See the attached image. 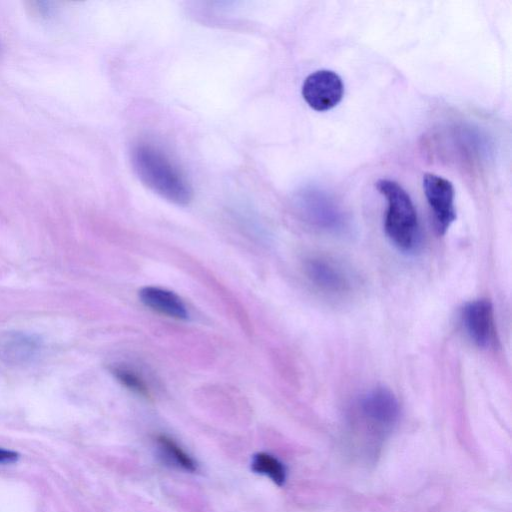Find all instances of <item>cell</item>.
I'll return each instance as SVG.
<instances>
[{"label": "cell", "instance_id": "3", "mask_svg": "<svg viewBox=\"0 0 512 512\" xmlns=\"http://www.w3.org/2000/svg\"><path fill=\"white\" fill-rule=\"evenodd\" d=\"M357 412L367 428L385 434L397 424L400 406L389 389L376 387L359 398Z\"/></svg>", "mask_w": 512, "mask_h": 512}, {"label": "cell", "instance_id": "7", "mask_svg": "<svg viewBox=\"0 0 512 512\" xmlns=\"http://www.w3.org/2000/svg\"><path fill=\"white\" fill-rule=\"evenodd\" d=\"M461 322L470 340L481 348H488L495 338L493 306L486 299L466 303L461 310Z\"/></svg>", "mask_w": 512, "mask_h": 512}, {"label": "cell", "instance_id": "9", "mask_svg": "<svg viewBox=\"0 0 512 512\" xmlns=\"http://www.w3.org/2000/svg\"><path fill=\"white\" fill-rule=\"evenodd\" d=\"M140 301L149 309L174 319H187L188 311L182 299L174 292L156 286L139 290Z\"/></svg>", "mask_w": 512, "mask_h": 512}, {"label": "cell", "instance_id": "13", "mask_svg": "<svg viewBox=\"0 0 512 512\" xmlns=\"http://www.w3.org/2000/svg\"><path fill=\"white\" fill-rule=\"evenodd\" d=\"M111 373L127 389L144 397L150 396V388L142 374L128 365H115Z\"/></svg>", "mask_w": 512, "mask_h": 512}, {"label": "cell", "instance_id": "2", "mask_svg": "<svg viewBox=\"0 0 512 512\" xmlns=\"http://www.w3.org/2000/svg\"><path fill=\"white\" fill-rule=\"evenodd\" d=\"M375 187L387 200L384 229L390 241L405 253L420 245V227L416 208L406 190L390 179H379Z\"/></svg>", "mask_w": 512, "mask_h": 512}, {"label": "cell", "instance_id": "14", "mask_svg": "<svg viewBox=\"0 0 512 512\" xmlns=\"http://www.w3.org/2000/svg\"><path fill=\"white\" fill-rule=\"evenodd\" d=\"M19 454L15 451L0 448V463L9 464L18 460Z\"/></svg>", "mask_w": 512, "mask_h": 512}, {"label": "cell", "instance_id": "6", "mask_svg": "<svg viewBox=\"0 0 512 512\" xmlns=\"http://www.w3.org/2000/svg\"><path fill=\"white\" fill-rule=\"evenodd\" d=\"M344 95L341 77L331 70H318L306 77L302 85V96L316 111H327L335 107Z\"/></svg>", "mask_w": 512, "mask_h": 512}, {"label": "cell", "instance_id": "5", "mask_svg": "<svg viewBox=\"0 0 512 512\" xmlns=\"http://www.w3.org/2000/svg\"><path fill=\"white\" fill-rule=\"evenodd\" d=\"M304 272L312 285L325 294L342 296L351 291L349 273L335 260L322 256L311 257L304 263Z\"/></svg>", "mask_w": 512, "mask_h": 512}, {"label": "cell", "instance_id": "4", "mask_svg": "<svg viewBox=\"0 0 512 512\" xmlns=\"http://www.w3.org/2000/svg\"><path fill=\"white\" fill-rule=\"evenodd\" d=\"M423 190L439 234H444L456 219L454 187L446 178L432 173L423 176Z\"/></svg>", "mask_w": 512, "mask_h": 512}, {"label": "cell", "instance_id": "11", "mask_svg": "<svg viewBox=\"0 0 512 512\" xmlns=\"http://www.w3.org/2000/svg\"><path fill=\"white\" fill-rule=\"evenodd\" d=\"M156 443L160 455L169 464L179 467L185 471H196V463L173 439L166 435H158Z\"/></svg>", "mask_w": 512, "mask_h": 512}, {"label": "cell", "instance_id": "8", "mask_svg": "<svg viewBox=\"0 0 512 512\" xmlns=\"http://www.w3.org/2000/svg\"><path fill=\"white\" fill-rule=\"evenodd\" d=\"M41 347V339L34 334L10 332L0 340V357L11 364H26L38 356Z\"/></svg>", "mask_w": 512, "mask_h": 512}, {"label": "cell", "instance_id": "1", "mask_svg": "<svg viewBox=\"0 0 512 512\" xmlns=\"http://www.w3.org/2000/svg\"><path fill=\"white\" fill-rule=\"evenodd\" d=\"M131 162L141 182L153 192L178 205H186L192 189L181 171L156 147L139 143L132 148Z\"/></svg>", "mask_w": 512, "mask_h": 512}, {"label": "cell", "instance_id": "10", "mask_svg": "<svg viewBox=\"0 0 512 512\" xmlns=\"http://www.w3.org/2000/svg\"><path fill=\"white\" fill-rule=\"evenodd\" d=\"M304 218L314 226L329 231H338L342 228V218L339 212L319 202L305 198L300 205Z\"/></svg>", "mask_w": 512, "mask_h": 512}, {"label": "cell", "instance_id": "12", "mask_svg": "<svg viewBox=\"0 0 512 512\" xmlns=\"http://www.w3.org/2000/svg\"><path fill=\"white\" fill-rule=\"evenodd\" d=\"M253 472L269 477L276 485L282 486L286 481V469L274 456L267 453H257L252 457Z\"/></svg>", "mask_w": 512, "mask_h": 512}]
</instances>
